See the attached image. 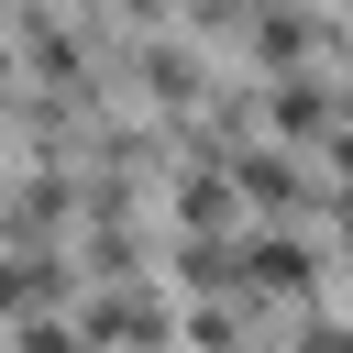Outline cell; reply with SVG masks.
<instances>
[{
	"label": "cell",
	"instance_id": "cell-3",
	"mask_svg": "<svg viewBox=\"0 0 353 353\" xmlns=\"http://www.w3.org/2000/svg\"><path fill=\"white\" fill-rule=\"evenodd\" d=\"M265 121H276L287 143H320V132H331V88H320L309 66H287V77H276V99H265Z\"/></svg>",
	"mask_w": 353,
	"mask_h": 353
},
{
	"label": "cell",
	"instance_id": "cell-2",
	"mask_svg": "<svg viewBox=\"0 0 353 353\" xmlns=\"http://www.w3.org/2000/svg\"><path fill=\"white\" fill-rule=\"evenodd\" d=\"M309 287H320V265L298 232H243V298H309Z\"/></svg>",
	"mask_w": 353,
	"mask_h": 353
},
{
	"label": "cell",
	"instance_id": "cell-6",
	"mask_svg": "<svg viewBox=\"0 0 353 353\" xmlns=\"http://www.w3.org/2000/svg\"><path fill=\"white\" fill-rule=\"evenodd\" d=\"M309 44H320V22H309V11H265V22H254V55H276V66H298Z\"/></svg>",
	"mask_w": 353,
	"mask_h": 353
},
{
	"label": "cell",
	"instance_id": "cell-5",
	"mask_svg": "<svg viewBox=\"0 0 353 353\" xmlns=\"http://www.w3.org/2000/svg\"><path fill=\"white\" fill-rule=\"evenodd\" d=\"M232 210H243V188H221V176L176 188V232H232Z\"/></svg>",
	"mask_w": 353,
	"mask_h": 353
},
{
	"label": "cell",
	"instance_id": "cell-8",
	"mask_svg": "<svg viewBox=\"0 0 353 353\" xmlns=\"http://www.w3.org/2000/svg\"><path fill=\"white\" fill-rule=\"evenodd\" d=\"M154 353H176V342H154Z\"/></svg>",
	"mask_w": 353,
	"mask_h": 353
},
{
	"label": "cell",
	"instance_id": "cell-7",
	"mask_svg": "<svg viewBox=\"0 0 353 353\" xmlns=\"http://www.w3.org/2000/svg\"><path fill=\"white\" fill-rule=\"evenodd\" d=\"M188 342H199V353H232V309L199 298V309H188Z\"/></svg>",
	"mask_w": 353,
	"mask_h": 353
},
{
	"label": "cell",
	"instance_id": "cell-9",
	"mask_svg": "<svg viewBox=\"0 0 353 353\" xmlns=\"http://www.w3.org/2000/svg\"><path fill=\"white\" fill-rule=\"evenodd\" d=\"M342 11H353V0H342Z\"/></svg>",
	"mask_w": 353,
	"mask_h": 353
},
{
	"label": "cell",
	"instance_id": "cell-1",
	"mask_svg": "<svg viewBox=\"0 0 353 353\" xmlns=\"http://www.w3.org/2000/svg\"><path fill=\"white\" fill-rule=\"evenodd\" d=\"M77 331H88V353H154V342L188 331V309L154 298V287H132V265H121V276H99V287L77 298Z\"/></svg>",
	"mask_w": 353,
	"mask_h": 353
},
{
	"label": "cell",
	"instance_id": "cell-4",
	"mask_svg": "<svg viewBox=\"0 0 353 353\" xmlns=\"http://www.w3.org/2000/svg\"><path fill=\"white\" fill-rule=\"evenodd\" d=\"M232 188H243V210H276V221H287V210L309 199V188H298V154H287V143L243 154V165H232Z\"/></svg>",
	"mask_w": 353,
	"mask_h": 353
}]
</instances>
